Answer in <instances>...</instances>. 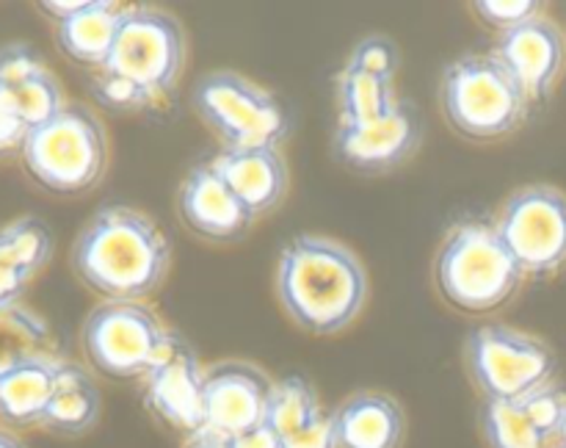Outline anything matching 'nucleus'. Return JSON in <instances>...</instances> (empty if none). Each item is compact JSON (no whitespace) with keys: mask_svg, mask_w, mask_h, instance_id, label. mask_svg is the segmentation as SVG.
<instances>
[{"mask_svg":"<svg viewBox=\"0 0 566 448\" xmlns=\"http://www.w3.org/2000/svg\"><path fill=\"white\" fill-rule=\"evenodd\" d=\"M171 265V243L158 221L133 205H105L72 243L77 280L103 302H147Z\"/></svg>","mask_w":566,"mask_h":448,"instance_id":"obj_1","label":"nucleus"},{"mask_svg":"<svg viewBox=\"0 0 566 448\" xmlns=\"http://www.w3.org/2000/svg\"><path fill=\"white\" fill-rule=\"evenodd\" d=\"M276 296L304 332L337 335L357 321L368 302V271L346 243L302 232L280 252Z\"/></svg>","mask_w":566,"mask_h":448,"instance_id":"obj_2","label":"nucleus"},{"mask_svg":"<svg viewBox=\"0 0 566 448\" xmlns=\"http://www.w3.org/2000/svg\"><path fill=\"white\" fill-rule=\"evenodd\" d=\"M523 280L495 219L464 216L453 221L434 254L437 291L459 313L486 315L506 308Z\"/></svg>","mask_w":566,"mask_h":448,"instance_id":"obj_3","label":"nucleus"},{"mask_svg":"<svg viewBox=\"0 0 566 448\" xmlns=\"http://www.w3.org/2000/svg\"><path fill=\"white\" fill-rule=\"evenodd\" d=\"M28 175L48 191L75 197L99 183L108 166L105 127L86 105L66 103L61 114L28 131L22 142Z\"/></svg>","mask_w":566,"mask_h":448,"instance_id":"obj_4","label":"nucleus"},{"mask_svg":"<svg viewBox=\"0 0 566 448\" xmlns=\"http://www.w3.org/2000/svg\"><path fill=\"white\" fill-rule=\"evenodd\" d=\"M440 100L446 119L473 142L509 136L523 125L528 97L492 53H470L442 72Z\"/></svg>","mask_w":566,"mask_h":448,"instance_id":"obj_5","label":"nucleus"},{"mask_svg":"<svg viewBox=\"0 0 566 448\" xmlns=\"http://www.w3.org/2000/svg\"><path fill=\"white\" fill-rule=\"evenodd\" d=\"M103 70L136 86L149 108H155L175 92L186 70V31L180 20L158 6H127Z\"/></svg>","mask_w":566,"mask_h":448,"instance_id":"obj_6","label":"nucleus"},{"mask_svg":"<svg viewBox=\"0 0 566 448\" xmlns=\"http://www.w3.org/2000/svg\"><path fill=\"white\" fill-rule=\"evenodd\" d=\"M464 365L484 402H520L553 382L558 357L542 337L501 321H486L464 341Z\"/></svg>","mask_w":566,"mask_h":448,"instance_id":"obj_7","label":"nucleus"},{"mask_svg":"<svg viewBox=\"0 0 566 448\" xmlns=\"http://www.w3.org/2000/svg\"><path fill=\"white\" fill-rule=\"evenodd\" d=\"M193 108L224 147H280L291 133L280 97L232 70L205 72L193 88Z\"/></svg>","mask_w":566,"mask_h":448,"instance_id":"obj_8","label":"nucleus"},{"mask_svg":"<svg viewBox=\"0 0 566 448\" xmlns=\"http://www.w3.org/2000/svg\"><path fill=\"white\" fill-rule=\"evenodd\" d=\"M495 227L525 277H556L566 269V194L551 183L520 186L506 197Z\"/></svg>","mask_w":566,"mask_h":448,"instance_id":"obj_9","label":"nucleus"},{"mask_svg":"<svg viewBox=\"0 0 566 448\" xmlns=\"http://www.w3.org/2000/svg\"><path fill=\"white\" fill-rule=\"evenodd\" d=\"M164 330L147 302H99L83 321L81 343L97 374L116 382H144Z\"/></svg>","mask_w":566,"mask_h":448,"instance_id":"obj_10","label":"nucleus"},{"mask_svg":"<svg viewBox=\"0 0 566 448\" xmlns=\"http://www.w3.org/2000/svg\"><path fill=\"white\" fill-rule=\"evenodd\" d=\"M274 379L243 360H224L205 368L202 413L205 431L221 437H238L265 424Z\"/></svg>","mask_w":566,"mask_h":448,"instance_id":"obj_11","label":"nucleus"},{"mask_svg":"<svg viewBox=\"0 0 566 448\" xmlns=\"http://www.w3.org/2000/svg\"><path fill=\"white\" fill-rule=\"evenodd\" d=\"M423 142V119L412 103L401 100L390 116L370 125H340L337 122L335 158L363 175H385L398 169L418 153Z\"/></svg>","mask_w":566,"mask_h":448,"instance_id":"obj_12","label":"nucleus"},{"mask_svg":"<svg viewBox=\"0 0 566 448\" xmlns=\"http://www.w3.org/2000/svg\"><path fill=\"white\" fill-rule=\"evenodd\" d=\"M490 53L506 66L528 103H536V100H545L562 77L566 66V39L551 17L539 14L514 31L497 33V42Z\"/></svg>","mask_w":566,"mask_h":448,"instance_id":"obj_13","label":"nucleus"},{"mask_svg":"<svg viewBox=\"0 0 566 448\" xmlns=\"http://www.w3.org/2000/svg\"><path fill=\"white\" fill-rule=\"evenodd\" d=\"M180 219L193 236L213 243H232L249 232L254 216L247 205L232 194V188L221 180L219 171L208 164H199L188 171L177 194Z\"/></svg>","mask_w":566,"mask_h":448,"instance_id":"obj_14","label":"nucleus"},{"mask_svg":"<svg viewBox=\"0 0 566 448\" xmlns=\"http://www.w3.org/2000/svg\"><path fill=\"white\" fill-rule=\"evenodd\" d=\"M210 166L254 219L271 213L291 186V169L280 147H221Z\"/></svg>","mask_w":566,"mask_h":448,"instance_id":"obj_15","label":"nucleus"},{"mask_svg":"<svg viewBox=\"0 0 566 448\" xmlns=\"http://www.w3.org/2000/svg\"><path fill=\"white\" fill-rule=\"evenodd\" d=\"M205 371L199 365L197 352H186L169 363L149 371L144 379V404L155 418L164 420L171 429L186 435H197L205 429L202 413Z\"/></svg>","mask_w":566,"mask_h":448,"instance_id":"obj_16","label":"nucleus"},{"mask_svg":"<svg viewBox=\"0 0 566 448\" xmlns=\"http://www.w3.org/2000/svg\"><path fill=\"white\" fill-rule=\"evenodd\" d=\"M337 448H401L407 437L403 407L381 390H359L332 409Z\"/></svg>","mask_w":566,"mask_h":448,"instance_id":"obj_17","label":"nucleus"},{"mask_svg":"<svg viewBox=\"0 0 566 448\" xmlns=\"http://www.w3.org/2000/svg\"><path fill=\"white\" fill-rule=\"evenodd\" d=\"M59 357H33L0 371V420L6 426H42L59 379Z\"/></svg>","mask_w":566,"mask_h":448,"instance_id":"obj_18","label":"nucleus"},{"mask_svg":"<svg viewBox=\"0 0 566 448\" xmlns=\"http://www.w3.org/2000/svg\"><path fill=\"white\" fill-rule=\"evenodd\" d=\"M125 9L127 6L122 3L86 0V6L75 17L55 25V42L61 53L75 64L92 66L94 72L103 70L119 37Z\"/></svg>","mask_w":566,"mask_h":448,"instance_id":"obj_19","label":"nucleus"},{"mask_svg":"<svg viewBox=\"0 0 566 448\" xmlns=\"http://www.w3.org/2000/svg\"><path fill=\"white\" fill-rule=\"evenodd\" d=\"M99 407H103V398L86 368L70 363V360H61L53 398H50L42 420L44 429L66 437L83 435L97 424Z\"/></svg>","mask_w":566,"mask_h":448,"instance_id":"obj_20","label":"nucleus"},{"mask_svg":"<svg viewBox=\"0 0 566 448\" xmlns=\"http://www.w3.org/2000/svg\"><path fill=\"white\" fill-rule=\"evenodd\" d=\"M335 94L337 111H340V125H370V122L390 116L401 105L396 83L348 70V66L337 72Z\"/></svg>","mask_w":566,"mask_h":448,"instance_id":"obj_21","label":"nucleus"},{"mask_svg":"<svg viewBox=\"0 0 566 448\" xmlns=\"http://www.w3.org/2000/svg\"><path fill=\"white\" fill-rule=\"evenodd\" d=\"M50 326L20 302L0 308V371L50 354Z\"/></svg>","mask_w":566,"mask_h":448,"instance_id":"obj_22","label":"nucleus"},{"mask_svg":"<svg viewBox=\"0 0 566 448\" xmlns=\"http://www.w3.org/2000/svg\"><path fill=\"white\" fill-rule=\"evenodd\" d=\"M321 415H324V409H321L318 393L310 385V379L291 374L285 376V379L274 382L269 409H265V424H269L282 440L296 435V431L307 429V426L315 424Z\"/></svg>","mask_w":566,"mask_h":448,"instance_id":"obj_23","label":"nucleus"},{"mask_svg":"<svg viewBox=\"0 0 566 448\" xmlns=\"http://www.w3.org/2000/svg\"><path fill=\"white\" fill-rule=\"evenodd\" d=\"M481 431L490 448H551L553 442L536 429L520 402H481Z\"/></svg>","mask_w":566,"mask_h":448,"instance_id":"obj_24","label":"nucleus"},{"mask_svg":"<svg viewBox=\"0 0 566 448\" xmlns=\"http://www.w3.org/2000/svg\"><path fill=\"white\" fill-rule=\"evenodd\" d=\"M0 241H3L6 252L11 254L17 269L31 277L39 269H44V263L53 254V232L39 216H22L11 225L0 227Z\"/></svg>","mask_w":566,"mask_h":448,"instance_id":"obj_25","label":"nucleus"},{"mask_svg":"<svg viewBox=\"0 0 566 448\" xmlns=\"http://www.w3.org/2000/svg\"><path fill=\"white\" fill-rule=\"evenodd\" d=\"M11 97H14L17 111H20L22 122L28 125V131L44 125L48 119H53L55 114L66 108L64 92H61V83L55 81L53 72L44 66L36 75L25 77L22 83L9 88Z\"/></svg>","mask_w":566,"mask_h":448,"instance_id":"obj_26","label":"nucleus"},{"mask_svg":"<svg viewBox=\"0 0 566 448\" xmlns=\"http://www.w3.org/2000/svg\"><path fill=\"white\" fill-rule=\"evenodd\" d=\"M346 66L348 70L365 72V75L392 81L398 66H401V50H398V44L387 33H368V37L354 44Z\"/></svg>","mask_w":566,"mask_h":448,"instance_id":"obj_27","label":"nucleus"},{"mask_svg":"<svg viewBox=\"0 0 566 448\" xmlns=\"http://www.w3.org/2000/svg\"><path fill=\"white\" fill-rule=\"evenodd\" d=\"M520 407H523V413L528 415L531 424H534L547 440H556L566 415V390L556 379L531 390L525 398H520Z\"/></svg>","mask_w":566,"mask_h":448,"instance_id":"obj_28","label":"nucleus"},{"mask_svg":"<svg viewBox=\"0 0 566 448\" xmlns=\"http://www.w3.org/2000/svg\"><path fill=\"white\" fill-rule=\"evenodd\" d=\"M473 11L484 25L495 28L497 33H506L536 20L542 14V3L536 0H475Z\"/></svg>","mask_w":566,"mask_h":448,"instance_id":"obj_29","label":"nucleus"},{"mask_svg":"<svg viewBox=\"0 0 566 448\" xmlns=\"http://www.w3.org/2000/svg\"><path fill=\"white\" fill-rule=\"evenodd\" d=\"M92 88H94V94H97L99 103L108 105V108H116V111H147L149 108L147 97H144L136 86H130V83H125L122 77L111 75V72H105V70L94 72Z\"/></svg>","mask_w":566,"mask_h":448,"instance_id":"obj_30","label":"nucleus"},{"mask_svg":"<svg viewBox=\"0 0 566 448\" xmlns=\"http://www.w3.org/2000/svg\"><path fill=\"white\" fill-rule=\"evenodd\" d=\"M39 70H44V61L39 59V53L31 44L14 42L0 48V86H17L25 77L36 75Z\"/></svg>","mask_w":566,"mask_h":448,"instance_id":"obj_31","label":"nucleus"},{"mask_svg":"<svg viewBox=\"0 0 566 448\" xmlns=\"http://www.w3.org/2000/svg\"><path fill=\"white\" fill-rule=\"evenodd\" d=\"M28 136V125L22 122L20 111H17L14 97L6 86H0V153L9 149H22V142Z\"/></svg>","mask_w":566,"mask_h":448,"instance_id":"obj_32","label":"nucleus"},{"mask_svg":"<svg viewBox=\"0 0 566 448\" xmlns=\"http://www.w3.org/2000/svg\"><path fill=\"white\" fill-rule=\"evenodd\" d=\"M282 448H337L332 418L324 413L315 424H310L307 429L285 437V440H282Z\"/></svg>","mask_w":566,"mask_h":448,"instance_id":"obj_33","label":"nucleus"},{"mask_svg":"<svg viewBox=\"0 0 566 448\" xmlns=\"http://www.w3.org/2000/svg\"><path fill=\"white\" fill-rule=\"evenodd\" d=\"M28 282H31V277H28L25 271L11 269V265L0 263V308L20 302L22 291L28 288Z\"/></svg>","mask_w":566,"mask_h":448,"instance_id":"obj_34","label":"nucleus"},{"mask_svg":"<svg viewBox=\"0 0 566 448\" xmlns=\"http://www.w3.org/2000/svg\"><path fill=\"white\" fill-rule=\"evenodd\" d=\"M232 448H282V437L269 424H260L258 429H249L243 435L232 437Z\"/></svg>","mask_w":566,"mask_h":448,"instance_id":"obj_35","label":"nucleus"},{"mask_svg":"<svg viewBox=\"0 0 566 448\" xmlns=\"http://www.w3.org/2000/svg\"><path fill=\"white\" fill-rule=\"evenodd\" d=\"M83 6H86V0H53V3H39V11L50 17V20H55V25H59V22L75 17Z\"/></svg>","mask_w":566,"mask_h":448,"instance_id":"obj_36","label":"nucleus"},{"mask_svg":"<svg viewBox=\"0 0 566 448\" xmlns=\"http://www.w3.org/2000/svg\"><path fill=\"white\" fill-rule=\"evenodd\" d=\"M182 448H232L230 437L213 435V431H197V435L188 437V442Z\"/></svg>","mask_w":566,"mask_h":448,"instance_id":"obj_37","label":"nucleus"},{"mask_svg":"<svg viewBox=\"0 0 566 448\" xmlns=\"http://www.w3.org/2000/svg\"><path fill=\"white\" fill-rule=\"evenodd\" d=\"M0 448H25V446H22L20 437H14L11 431L0 429Z\"/></svg>","mask_w":566,"mask_h":448,"instance_id":"obj_38","label":"nucleus"},{"mask_svg":"<svg viewBox=\"0 0 566 448\" xmlns=\"http://www.w3.org/2000/svg\"><path fill=\"white\" fill-rule=\"evenodd\" d=\"M556 446H564L566 448V415H564V420H562V429H558V435H556Z\"/></svg>","mask_w":566,"mask_h":448,"instance_id":"obj_39","label":"nucleus"},{"mask_svg":"<svg viewBox=\"0 0 566 448\" xmlns=\"http://www.w3.org/2000/svg\"><path fill=\"white\" fill-rule=\"evenodd\" d=\"M551 448H564V446H556V442H553V446Z\"/></svg>","mask_w":566,"mask_h":448,"instance_id":"obj_40","label":"nucleus"}]
</instances>
